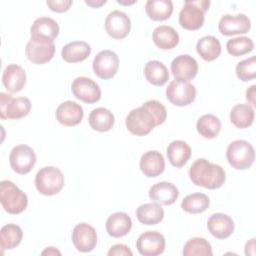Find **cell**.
I'll return each instance as SVG.
<instances>
[{
    "instance_id": "1",
    "label": "cell",
    "mask_w": 256,
    "mask_h": 256,
    "mask_svg": "<svg viewBox=\"0 0 256 256\" xmlns=\"http://www.w3.org/2000/svg\"><path fill=\"white\" fill-rule=\"evenodd\" d=\"M166 118L167 110L165 106L157 100H148L140 107L129 112L125 124L131 134L145 136L156 126L163 124Z\"/></svg>"
},
{
    "instance_id": "2",
    "label": "cell",
    "mask_w": 256,
    "mask_h": 256,
    "mask_svg": "<svg viewBox=\"0 0 256 256\" xmlns=\"http://www.w3.org/2000/svg\"><path fill=\"white\" fill-rule=\"evenodd\" d=\"M189 176L193 184L207 189H218L226 180L225 170L218 164L199 158L193 162L189 170Z\"/></svg>"
},
{
    "instance_id": "3",
    "label": "cell",
    "mask_w": 256,
    "mask_h": 256,
    "mask_svg": "<svg viewBox=\"0 0 256 256\" xmlns=\"http://www.w3.org/2000/svg\"><path fill=\"white\" fill-rule=\"evenodd\" d=\"M210 6L209 0H186L179 13V24L187 30H198L204 24L205 12Z\"/></svg>"
},
{
    "instance_id": "4",
    "label": "cell",
    "mask_w": 256,
    "mask_h": 256,
    "mask_svg": "<svg viewBox=\"0 0 256 256\" xmlns=\"http://www.w3.org/2000/svg\"><path fill=\"white\" fill-rule=\"evenodd\" d=\"M0 202L6 212L16 215L27 208L28 197L12 181L3 180L0 183Z\"/></svg>"
},
{
    "instance_id": "5",
    "label": "cell",
    "mask_w": 256,
    "mask_h": 256,
    "mask_svg": "<svg viewBox=\"0 0 256 256\" xmlns=\"http://www.w3.org/2000/svg\"><path fill=\"white\" fill-rule=\"evenodd\" d=\"M63 186L64 175L57 167L45 166L41 168L35 176V187L42 195H56L62 190Z\"/></svg>"
},
{
    "instance_id": "6",
    "label": "cell",
    "mask_w": 256,
    "mask_h": 256,
    "mask_svg": "<svg viewBox=\"0 0 256 256\" xmlns=\"http://www.w3.org/2000/svg\"><path fill=\"white\" fill-rule=\"evenodd\" d=\"M228 163L237 170H245L252 166L255 160L253 146L245 140H235L231 142L226 150Z\"/></svg>"
},
{
    "instance_id": "7",
    "label": "cell",
    "mask_w": 256,
    "mask_h": 256,
    "mask_svg": "<svg viewBox=\"0 0 256 256\" xmlns=\"http://www.w3.org/2000/svg\"><path fill=\"white\" fill-rule=\"evenodd\" d=\"M31 102L27 97L13 98L10 94L0 93V117L1 119H20L29 114Z\"/></svg>"
},
{
    "instance_id": "8",
    "label": "cell",
    "mask_w": 256,
    "mask_h": 256,
    "mask_svg": "<svg viewBox=\"0 0 256 256\" xmlns=\"http://www.w3.org/2000/svg\"><path fill=\"white\" fill-rule=\"evenodd\" d=\"M25 54L28 60L34 64L47 63L55 54L54 41L41 37H31L26 44Z\"/></svg>"
},
{
    "instance_id": "9",
    "label": "cell",
    "mask_w": 256,
    "mask_h": 256,
    "mask_svg": "<svg viewBox=\"0 0 256 256\" xmlns=\"http://www.w3.org/2000/svg\"><path fill=\"white\" fill-rule=\"evenodd\" d=\"M9 162L12 170L18 174H28L36 163L35 151L26 144H20L10 152Z\"/></svg>"
},
{
    "instance_id": "10",
    "label": "cell",
    "mask_w": 256,
    "mask_h": 256,
    "mask_svg": "<svg viewBox=\"0 0 256 256\" xmlns=\"http://www.w3.org/2000/svg\"><path fill=\"white\" fill-rule=\"evenodd\" d=\"M119 68V57L111 50H102L93 59L92 69L96 76L103 80L113 78Z\"/></svg>"
},
{
    "instance_id": "11",
    "label": "cell",
    "mask_w": 256,
    "mask_h": 256,
    "mask_svg": "<svg viewBox=\"0 0 256 256\" xmlns=\"http://www.w3.org/2000/svg\"><path fill=\"white\" fill-rule=\"evenodd\" d=\"M196 88L190 82L173 80L166 88L167 99L175 106H187L196 98Z\"/></svg>"
},
{
    "instance_id": "12",
    "label": "cell",
    "mask_w": 256,
    "mask_h": 256,
    "mask_svg": "<svg viewBox=\"0 0 256 256\" xmlns=\"http://www.w3.org/2000/svg\"><path fill=\"white\" fill-rule=\"evenodd\" d=\"M71 91L77 99L88 104L96 103L101 98L100 86L95 81L85 76L74 79L71 85Z\"/></svg>"
},
{
    "instance_id": "13",
    "label": "cell",
    "mask_w": 256,
    "mask_h": 256,
    "mask_svg": "<svg viewBox=\"0 0 256 256\" xmlns=\"http://www.w3.org/2000/svg\"><path fill=\"white\" fill-rule=\"evenodd\" d=\"M165 245V238L158 231H146L136 241V248L143 256L160 255L164 252Z\"/></svg>"
},
{
    "instance_id": "14",
    "label": "cell",
    "mask_w": 256,
    "mask_h": 256,
    "mask_svg": "<svg viewBox=\"0 0 256 256\" xmlns=\"http://www.w3.org/2000/svg\"><path fill=\"white\" fill-rule=\"evenodd\" d=\"M105 30L110 37L114 39H123L130 33V18L123 11L113 10L105 19Z\"/></svg>"
},
{
    "instance_id": "15",
    "label": "cell",
    "mask_w": 256,
    "mask_h": 256,
    "mask_svg": "<svg viewBox=\"0 0 256 256\" xmlns=\"http://www.w3.org/2000/svg\"><path fill=\"white\" fill-rule=\"evenodd\" d=\"M170 68L174 79L182 82H189L194 79L198 73L197 61L188 54L175 57L171 62Z\"/></svg>"
},
{
    "instance_id": "16",
    "label": "cell",
    "mask_w": 256,
    "mask_h": 256,
    "mask_svg": "<svg viewBox=\"0 0 256 256\" xmlns=\"http://www.w3.org/2000/svg\"><path fill=\"white\" fill-rule=\"evenodd\" d=\"M72 242L78 251L91 252L97 244L96 230L87 223H79L72 231Z\"/></svg>"
},
{
    "instance_id": "17",
    "label": "cell",
    "mask_w": 256,
    "mask_h": 256,
    "mask_svg": "<svg viewBox=\"0 0 256 256\" xmlns=\"http://www.w3.org/2000/svg\"><path fill=\"white\" fill-rule=\"evenodd\" d=\"M251 28L250 19L245 14H225L218 23V29L224 36L245 34Z\"/></svg>"
},
{
    "instance_id": "18",
    "label": "cell",
    "mask_w": 256,
    "mask_h": 256,
    "mask_svg": "<svg viewBox=\"0 0 256 256\" xmlns=\"http://www.w3.org/2000/svg\"><path fill=\"white\" fill-rule=\"evenodd\" d=\"M84 116L81 105L74 101H64L56 109V119L66 127L78 125Z\"/></svg>"
},
{
    "instance_id": "19",
    "label": "cell",
    "mask_w": 256,
    "mask_h": 256,
    "mask_svg": "<svg viewBox=\"0 0 256 256\" xmlns=\"http://www.w3.org/2000/svg\"><path fill=\"white\" fill-rule=\"evenodd\" d=\"M148 195L152 201L159 203L160 205L168 206L175 203L179 196V191L174 184L162 181L152 185L149 189Z\"/></svg>"
},
{
    "instance_id": "20",
    "label": "cell",
    "mask_w": 256,
    "mask_h": 256,
    "mask_svg": "<svg viewBox=\"0 0 256 256\" xmlns=\"http://www.w3.org/2000/svg\"><path fill=\"white\" fill-rule=\"evenodd\" d=\"M208 231L217 239H226L234 231L233 219L224 213H214L207 221Z\"/></svg>"
},
{
    "instance_id": "21",
    "label": "cell",
    "mask_w": 256,
    "mask_h": 256,
    "mask_svg": "<svg viewBox=\"0 0 256 256\" xmlns=\"http://www.w3.org/2000/svg\"><path fill=\"white\" fill-rule=\"evenodd\" d=\"M140 170L147 177H157L165 169V160L163 155L156 150L145 152L140 159Z\"/></svg>"
},
{
    "instance_id": "22",
    "label": "cell",
    "mask_w": 256,
    "mask_h": 256,
    "mask_svg": "<svg viewBox=\"0 0 256 256\" xmlns=\"http://www.w3.org/2000/svg\"><path fill=\"white\" fill-rule=\"evenodd\" d=\"M4 87L11 93L21 91L26 84L25 70L17 64H9L5 67L2 75Z\"/></svg>"
},
{
    "instance_id": "23",
    "label": "cell",
    "mask_w": 256,
    "mask_h": 256,
    "mask_svg": "<svg viewBox=\"0 0 256 256\" xmlns=\"http://www.w3.org/2000/svg\"><path fill=\"white\" fill-rule=\"evenodd\" d=\"M106 231L113 238L126 236L132 228V220L125 212H116L106 220Z\"/></svg>"
},
{
    "instance_id": "24",
    "label": "cell",
    "mask_w": 256,
    "mask_h": 256,
    "mask_svg": "<svg viewBox=\"0 0 256 256\" xmlns=\"http://www.w3.org/2000/svg\"><path fill=\"white\" fill-rule=\"evenodd\" d=\"M91 54V46L84 41H72L63 46L62 59L68 63H78L86 60Z\"/></svg>"
},
{
    "instance_id": "25",
    "label": "cell",
    "mask_w": 256,
    "mask_h": 256,
    "mask_svg": "<svg viewBox=\"0 0 256 256\" xmlns=\"http://www.w3.org/2000/svg\"><path fill=\"white\" fill-rule=\"evenodd\" d=\"M166 154L172 166L181 168L190 159L191 148L185 141L174 140L167 146Z\"/></svg>"
},
{
    "instance_id": "26",
    "label": "cell",
    "mask_w": 256,
    "mask_h": 256,
    "mask_svg": "<svg viewBox=\"0 0 256 256\" xmlns=\"http://www.w3.org/2000/svg\"><path fill=\"white\" fill-rule=\"evenodd\" d=\"M152 39L155 45L162 50H170L179 43V34L171 26L161 25L154 29Z\"/></svg>"
},
{
    "instance_id": "27",
    "label": "cell",
    "mask_w": 256,
    "mask_h": 256,
    "mask_svg": "<svg viewBox=\"0 0 256 256\" xmlns=\"http://www.w3.org/2000/svg\"><path fill=\"white\" fill-rule=\"evenodd\" d=\"M30 34L31 37H41L54 41L59 34V25L50 17H40L33 22Z\"/></svg>"
},
{
    "instance_id": "28",
    "label": "cell",
    "mask_w": 256,
    "mask_h": 256,
    "mask_svg": "<svg viewBox=\"0 0 256 256\" xmlns=\"http://www.w3.org/2000/svg\"><path fill=\"white\" fill-rule=\"evenodd\" d=\"M89 125L93 130L98 132H107L112 129L115 118L113 113L104 107L93 109L88 117Z\"/></svg>"
},
{
    "instance_id": "29",
    "label": "cell",
    "mask_w": 256,
    "mask_h": 256,
    "mask_svg": "<svg viewBox=\"0 0 256 256\" xmlns=\"http://www.w3.org/2000/svg\"><path fill=\"white\" fill-rule=\"evenodd\" d=\"M138 221L145 225H156L164 218V210L159 203H144L136 209Z\"/></svg>"
},
{
    "instance_id": "30",
    "label": "cell",
    "mask_w": 256,
    "mask_h": 256,
    "mask_svg": "<svg viewBox=\"0 0 256 256\" xmlns=\"http://www.w3.org/2000/svg\"><path fill=\"white\" fill-rule=\"evenodd\" d=\"M144 76L154 86H163L169 80L167 67L158 60H151L145 64Z\"/></svg>"
},
{
    "instance_id": "31",
    "label": "cell",
    "mask_w": 256,
    "mask_h": 256,
    "mask_svg": "<svg viewBox=\"0 0 256 256\" xmlns=\"http://www.w3.org/2000/svg\"><path fill=\"white\" fill-rule=\"evenodd\" d=\"M196 51L205 61H213L221 54L220 41L211 35L204 36L197 41Z\"/></svg>"
},
{
    "instance_id": "32",
    "label": "cell",
    "mask_w": 256,
    "mask_h": 256,
    "mask_svg": "<svg viewBox=\"0 0 256 256\" xmlns=\"http://www.w3.org/2000/svg\"><path fill=\"white\" fill-rule=\"evenodd\" d=\"M147 16L154 21H164L170 18L173 12L171 0H148L145 5Z\"/></svg>"
},
{
    "instance_id": "33",
    "label": "cell",
    "mask_w": 256,
    "mask_h": 256,
    "mask_svg": "<svg viewBox=\"0 0 256 256\" xmlns=\"http://www.w3.org/2000/svg\"><path fill=\"white\" fill-rule=\"evenodd\" d=\"M254 109L249 104H237L230 111V120L234 126L240 129L248 128L253 124Z\"/></svg>"
},
{
    "instance_id": "34",
    "label": "cell",
    "mask_w": 256,
    "mask_h": 256,
    "mask_svg": "<svg viewBox=\"0 0 256 256\" xmlns=\"http://www.w3.org/2000/svg\"><path fill=\"white\" fill-rule=\"evenodd\" d=\"M22 238L23 231L16 224H6L0 230V244L4 250L14 249L21 243Z\"/></svg>"
},
{
    "instance_id": "35",
    "label": "cell",
    "mask_w": 256,
    "mask_h": 256,
    "mask_svg": "<svg viewBox=\"0 0 256 256\" xmlns=\"http://www.w3.org/2000/svg\"><path fill=\"white\" fill-rule=\"evenodd\" d=\"M196 129L202 137L213 139L221 130V121L213 114H204L197 120Z\"/></svg>"
},
{
    "instance_id": "36",
    "label": "cell",
    "mask_w": 256,
    "mask_h": 256,
    "mask_svg": "<svg viewBox=\"0 0 256 256\" xmlns=\"http://www.w3.org/2000/svg\"><path fill=\"white\" fill-rule=\"evenodd\" d=\"M210 200L204 193H192L187 195L181 202V208L191 214H200L208 209Z\"/></svg>"
},
{
    "instance_id": "37",
    "label": "cell",
    "mask_w": 256,
    "mask_h": 256,
    "mask_svg": "<svg viewBox=\"0 0 256 256\" xmlns=\"http://www.w3.org/2000/svg\"><path fill=\"white\" fill-rule=\"evenodd\" d=\"M184 256H212V247L210 243L201 237L189 239L182 250Z\"/></svg>"
},
{
    "instance_id": "38",
    "label": "cell",
    "mask_w": 256,
    "mask_h": 256,
    "mask_svg": "<svg viewBox=\"0 0 256 256\" xmlns=\"http://www.w3.org/2000/svg\"><path fill=\"white\" fill-rule=\"evenodd\" d=\"M227 51L230 55L239 57L250 53L254 48V43L251 38L246 36L232 38L227 41Z\"/></svg>"
},
{
    "instance_id": "39",
    "label": "cell",
    "mask_w": 256,
    "mask_h": 256,
    "mask_svg": "<svg viewBox=\"0 0 256 256\" xmlns=\"http://www.w3.org/2000/svg\"><path fill=\"white\" fill-rule=\"evenodd\" d=\"M236 75L243 81L248 82L256 77V57L251 56L237 63L236 65Z\"/></svg>"
},
{
    "instance_id": "40",
    "label": "cell",
    "mask_w": 256,
    "mask_h": 256,
    "mask_svg": "<svg viewBox=\"0 0 256 256\" xmlns=\"http://www.w3.org/2000/svg\"><path fill=\"white\" fill-rule=\"evenodd\" d=\"M46 4L50 8V10L57 13H63L70 9L71 5L73 4V1L72 0H47Z\"/></svg>"
},
{
    "instance_id": "41",
    "label": "cell",
    "mask_w": 256,
    "mask_h": 256,
    "mask_svg": "<svg viewBox=\"0 0 256 256\" xmlns=\"http://www.w3.org/2000/svg\"><path fill=\"white\" fill-rule=\"evenodd\" d=\"M109 256H132L133 252L130 250V248L124 244H115L110 247L108 253Z\"/></svg>"
},
{
    "instance_id": "42",
    "label": "cell",
    "mask_w": 256,
    "mask_h": 256,
    "mask_svg": "<svg viewBox=\"0 0 256 256\" xmlns=\"http://www.w3.org/2000/svg\"><path fill=\"white\" fill-rule=\"evenodd\" d=\"M255 89H256V85H252L250 86L247 90H246V99L247 101L252 105L255 106Z\"/></svg>"
},
{
    "instance_id": "43",
    "label": "cell",
    "mask_w": 256,
    "mask_h": 256,
    "mask_svg": "<svg viewBox=\"0 0 256 256\" xmlns=\"http://www.w3.org/2000/svg\"><path fill=\"white\" fill-rule=\"evenodd\" d=\"M245 255H255V238L250 239L245 245Z\"/></svg>"
},
{
    "instance_id": "44",
    "label": "cell",
    "mask_w": 256,
    "mask_h": 256,
    "mask_svg": "<svg viewBox=\"0 0 256 256\" xmlns=\"http://www.w3.org/2000/svg\"><path fill=\"white\" fill-rule=\"evenodd\" d=\"M106 2H107L106 0H96V1H95V0H91V1L85 0V3H86L88 6L92 7V8H99V7H101L102 5H104Z\"/></svg>"
},
{
    "instance_id": "45",
    "label": "cell",
    "mask_w": 256,
    "mask_h": 256,
    "mask_svg": "<svg viewBox=\"0 0 256 256\" xmlns=\"http://www.w3.org/2000/svg\"><path fill=\"white\" fill-rule=\"evenodd\" d=\"M45 254H48V255H61V253L54 247H48L47 249H45L43 252H42V255H45Z\"/></svg>"
},
{
    "instance_id": "46",
    "label": "cell",
    "mask_w": 256,
    "mask_h": 256,
    "mask_svg": "<svg viewBox=\"0 0 256 256\" xmlns=\"http://www.w3.org/2000/svg\"><path fill=\"white\" fill-rule=\"evenodd\" d=\"M119 4H123V5H130V4H133V3H135L136 1L134 0V1H130V2H124V1H121V0H118L117 1Z\"/></svg>"
}]
</instances>
